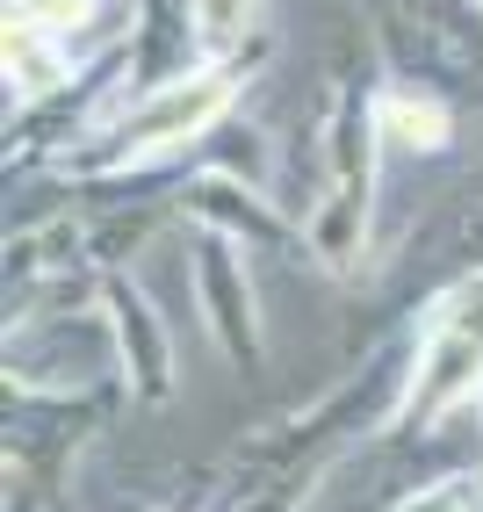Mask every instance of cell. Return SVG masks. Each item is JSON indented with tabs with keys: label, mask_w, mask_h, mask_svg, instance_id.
I'll list each match as a JSON object with an SVG mask.
<instances>
[{
	"label": "cell",
	"mask_w": 483,
	"mask_h": 512,
	"mask_svg": "<svg viewBox=\"0 0 483 512\" xmlns=\"http://www.w3.org/2000/svg\"><path fill=\"white\" fill-rule=\"evenodd\" d=\"M397 512H469V491L462 484H433V491H411Z\"/></svg>",
	"instance_id": "obj_9"
},
{
	"label": "cell",
	"mask_w": 483,
	"mask_h": 512,
	"mask_svg": "<svg viewBox=\"0 0 483 512\" xmlns=\"http://www.w3.org/2000/svg\"><path fill=\"white\" fill-rule=\"evenodd\" d=\"M37 37H44L37 22L8 15V87H15V101H29V94H58V87H65V58H58L51 44H37Z\"/></svg>",
	"instance_id": "obj_6"
},
{
	"label": "cell",
	"mask_w": 483,
	"mask_h": 512,
	"mask_svg": "<svg viewBox=\"0 0 483 512\" xmlns=\"http://www.w3.org/2000/svg\"><path fill=\"white\" fill-rule=\"evenodd\" d=\"M195 289H202V311H210L217 347H224L238 368H260V311H253V282H246V267H238V253L224 246V238H202V253H195Z\"/></svg>",
	"instance_id": "obj_3"
},
{
	"label": "cell",
	"mask_w": 483,
	"mask_h": 512,
	"mask_svg": "<svg viewBox=\"0 0 483 512\" xmlns=\"http://www.w3.org/2000/svg\"><path fill=\"white\" fill-rule=\"evenodd\" d=\"M375 138H390L404 152H440L455 138V116H447V101L426 94V87H390L375 101Z\"/></svg>",
	"instance_id": "obj_5"
},
{
	"label": "cell",
	"mask_w": 483,
	"mask_h": 512,
	"mask_svg": "<svg viewBox=\"0 0 483 512\" xmlns=\"http://www.w3.org/2000/svg\"><path fill=\"white\" fill-rule=\"evenodd\" d=\"M15 15L58 37V29H80V22L94 15V0H15Z\"/></svg>",
	"instance_id": "obj_8"
},
{
	"label": "cell",
	"mask_w": 483,
	"mask_h": 512,
	"mask_svg": "<svg viewBox=\"0 0 483 512\" xmlns=\"http://www.w3.org/2000/svg\"><path fill=\"white\" fill-rule=\"evenodd\" d=\"M476 375H483V267H476V275H462L455 289L433 303L419 368L404 375L411 419H447V412L476 390Z\"/></svg>",
	"instance_id": "obj_1"
},
{
	"label": "cell",
	"mask_w": 483,
	"mask_h": 512,
	"mask_svg": "<svg viewBox=\"0 0 483 512\" xmlns=\"http://www.w3.org/2000/svg\"><path fill=\"white\" fill-rule=\"evenodd\" d=\"M231 94H238V80L224 73V65H202V73H188V80L152 87L145 101H137V116L116 130L123 152H116L109 166H137V159H152V152H174V145L202 138V130L231 109Z\"/></svg>",
	"instance_id": "obj_2"
},
{
	"label": "cell",
	"mask_w": 483,
	"mask_h": 512,
	"mask_svg": "<svg viewBox=\"0 0 483 512\" xmlns=\"http://www.w3.org/2000/svg\"><path fill=\"white\" fill-rule=\"evenodd\" d=\"M109 311H116V339H123V375L137 397H166L174 390V347L152 318V303L137 296L130 282H109Z\"/></svg>",
	"instance_id": "obj_4"
},
{
	"label": "cell",
	"mask_w": 483,
	"mask_h": 512,
	"mask_svg": "<svg viewBox=\"0 0 483 512\" xmlns=\"http://www.w3.org/2000/svg\"><path fill=\"white\" fill-rule=\"evenodd\" d=\"M188 22H195V44L224 58V51H231V44L253 29V0H195V8H188Z\"/></svg>",
	"instance_id": "obj_7"
}]
</instances>
